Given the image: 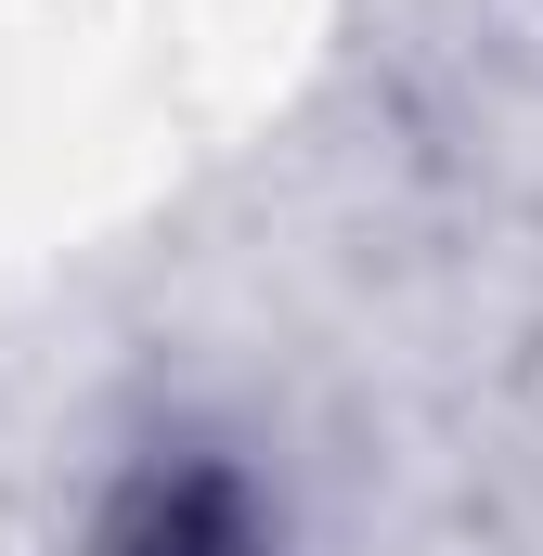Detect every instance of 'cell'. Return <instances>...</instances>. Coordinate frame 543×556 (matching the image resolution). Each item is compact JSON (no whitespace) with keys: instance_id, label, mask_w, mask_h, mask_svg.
<instances>
[{"instance_id":"6da1fadb","label":"cell","mask_w":543,"mask_h":556,"mask_svg":"<svg viewBox=\"0 0 543 556\" xmlns=\"http://www.w3.org/2000/svg\"><path fill=\"white\" fill-rule=\"evenodd\" d=\"M91 556H272V505H260V479L233 453L181 440V453H142L104 492Z\"/></svg>"}]
</instances>
